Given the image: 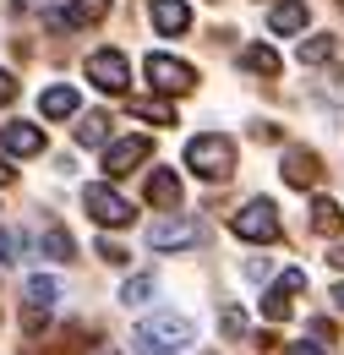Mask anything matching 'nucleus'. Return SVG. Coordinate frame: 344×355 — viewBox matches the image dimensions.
I'll return each mask as SVG.
<instances>
[{
  "instance_id": "f257e3e1",
  "label": "nucleus",
  "mask_w": 344,
  "mask_h": 355,
  "mask_svg": "<svg viewBox=\"0 0 344 355\" xmlns=\"http://www.w3.org/2000/svg\"><path fill=\"white\" fill-rule=\"evenodd\" d=\"M186 170H197L203 180H230L235 175V142L218 132H203L186 142Z\"/></svg>"
},
{
  "instance_id": "f03ea898",
  "label": "nucleus",
  "mask_w": 344,
  "mask_h": 355,
  "mask_svg": "<svg viewBox=\"0 0 344 355\" xmlns=\"http://www.w3.org/2000/svg\"><path fill=\"white\" fill-rule=\"evenodd\" d=\"M230 230L241 235V241H279V208L268 202V197H257V202H246L241 214H230Z\"/></svg>"
},
{
  "instance_id": "7ed1b4c3",
  "label": "nucleus",
  "mask_w": 344,
  "mask_h": 355,
  "mask_svg": "<svg viewBox=\"0 0 344 355\" xmlns=\"http://www.w3.org/2000/svg\"><path fill=\"white\" fill-rule=\"evenodd\" d=\"M87 83L104 93H126L131 88V66L121 49H98V55H87Z\"/></svg>"
},
{
  "instance_id": "20e7f679",
  "label": "nucleus",
  "mask_w": 344,
  "mask_h": 355,
  "mask_svg": "<svg viewBox=\"0 0 344 355\" xmlns=\"http://www.w3.org/2000/svg\"><path fill=\"white\" fill-rule=\"evenodd\" d=\"M142 71H148L153 88H164V93H191L197 88V71H191L186 60H175V55H148Z\"/></svg>"
},
{
  "instance_id": "39448f33",
  "label": "nucleus",
  "mask_w": 344,
  "mask_h": 355,
  "mask_svg": "<svg viewBox=\"0 0 344 355\" xmlns=\"http://www.w3.org/2000/svg\"><path fill=\"white\" fill-rule=\"evenodd\" d=\"M83 208H87L98 224H104V230H121V224H131V202L121 197V191H110V186H87V191H83Z\"/></svg>"
},
{
  "instance_id": "423d86ee",
  "label": "nucleus",
  "mask_w": 344,
  "mask_h": 355,
  "mask_svg": "<svg viewBox=\"0 0 344 355\" xmlns=\"http://www.w3.org/2000/svg\"><path fill=\"white\" fill-rule=\"evenodd\" d=\"M148 153H153L148 137H121V142H110V148H104V175H131V164H142Z\"/></svg>"
},
{
  "instance_id": "0eeeda50",
  "label": "nucleus",
  "mask_w": 344,
  "mask_h": 355,
  "mask_svg": "<svg viewBox=\"0 0 344 355\" xmlns=\"http://www.w3.org/2000/svg\"><path fill=\"white\" fill-rule=\"evenodd\" d=\"M142 334H153L159 345H175V350H191V339H197V328H191L186 317H175V311L148 317V322H142Z\"/></svg>"
},
{
  "instance_id": "6e6552de",
  "label": "nucleus",
  "mask_w": 344,
  "mask_h": 355,
  "mask_svg": "<svg viewBox=\"0 0 344 355\" xmlns=\"http://www.w3.org/2000/svg\"><path fill=\"white\" fill-rule=\"evenodd\" d=\"M301 290H306V273L290 268V273L262 295V317H268V322H284V317H290V295H301Z\"/></svg>"
},
{
  "instance_id": "1a4fd4ad",
  "label": "nucleus",
  "mask_w": 344,
  "mask_h": 355,
  "mask_svg": "<svg viewBox=\"0 0 344 355\" xmlns=\"http://www.w3.org/2000/svg\"><path fill=\"white\" fill-rule=\"evenodd\" d=\"M191 241H197V224L180 219V214H175V219H159L148 230V246H153V252H180V246H191Z\"/></svg>"
},
{
  "instance_id": "9d476101",
  "label": "nucleus",
  "mask_w": 344,
  "mask_h": 355,
  "mask_svg": "<svg viewBox=\"0 0 344 355\" xmlns=\"http://www.w3.org/2000/svg\"><path fill=\"white\" fill-rule=\"evenodd\" d=\"M110 17V0H77L71 11H49L44 22L49 28H87V22H104Z\"/></svg>"
},
{
  "instance_id": "9b49d317",
  "label": "nucleus",
  "mask_w": 344,
  "mask_h": 355,
  "mask_svg": "<svg viewBox=\"0 0 344 355\" xmlns=\"http://www.w3.org/2000/svg\"><path fill=\"white\" fill-rule=\"evenodd\" d=\"M317 175H322V159H317V153H306V148H290V153H284V180H290L295 191L317 186Z\"/></svg>"
},
{
  "instance_id": "f8f14e48",
  "label": "nucleus",
  "mask_w": 344,
  "mask_h": 355,
  "mask_svg": "<svg viewBox=\"0 0 344 355\" xmlns=\"http://www.w3.org/2000/svg\"><path fill=\"white\" fill-rule=\"evenodd\" d=\"M0 148L17 153V159H28V153H39V148H44V132H39V126H28V121H11V126H0Z\"/></svg>"
},
{
  "instance_id": "ddd939ff",
  "label": "nucleus",
  "mask_w": 344,
  "mask_h": 355,
  "mask_svg": "<svg viewBox=\"0 0 344 355\" xmlns=\"http://www.w3.org/2000/svg\"><path fill=\"white\" fill-rule=\"evenodd\" d=\"M153 28L175 39V33H186L191 28V11H186V0H153Z\"/></svg>"
},
{
  "instance_id": "4468645a",
  "label": "nucleus",
  "mask_w": 344,
  "mask_h": 355,
  "mask_svg": "<svg viewBox=\"0 0 344 355\" xmlns=\"http://www.w3.org/2000/svg\"><path fill=\"white\" fill-rule=\"evenodd\" d=\"M77 104H83V93L60 83V88H49L39 98V115H44V121H66V115H77Z\"/></svg>"
},
{
  "instance_id": "2eb2a0df",
  "label": "nucleus",
  "mask_w": 344,
  "mask_h": 355,
  "mask_svg": "<svg viewBox=\"0 0 344 355\" xmlns=\"http://www.w3.org/2000/svg\"><path fill=\"white\" fill-rule=\"evenodd\" d=\"M148 202L153 208H180V175L175 170H153L148 175Z\"/></svg>"
},
{
  "instance_id": "dca6fc26",
  "label": "nucleus",
  "mask_w": 344,
  "mask_h": 355,
  "mask_svg": "<svg viewBox=\"0 0 344 355\" xmlns=\"http://www.w3.org/2000/svg\"><path fill=\"white\" fill-rule=\"evenodd\" d=\"M268 28H273V33H301L306 28V0H279V6L268 11Z\"/></svg>"
},
{
  "instance_id": "f3484780",
  "label": "nucleus",
  "mask_w": 344,
  "mask_h": 355,
  "mask_svg": "<svg viewBox=\"0 0 344 355\" xmlns=\"http://www.w3.org/2000/svg\"><path fill=\"white\" fill-rule=\"evenodd\" d=\"M39 246H44V252H49V257H55V263H71V257H77V246H71V235H66L60 224H44Z\"/></svg>"
},
{
  "instance_id": "a211bd4d",
  "label": "nucleus",
  "mask_w": 344,
  "mask_h": 355,
  "mask_svg": "<svg viewBox=\"0 0 344 355\" xmlns=\"http://www.w3.org/2000/svg\"><path fill=\"white\" fill-rule=\"evenodd\" d=\"M131 115L148 121V126H175V104H164V98H137Z\"/></svg>"
},
{
  "instance_id": "6ab92c4d",
  "label": "nucleus",
  "mask_w": 344,
  "mask_h": 355,
  "mask_svg": "<svg viewBox=\"0 0 344 355\" xmlns=\"http://www.w3.org/2000/svg\"><path fill=\"white\" fill-rule=\"evenodd\" d=\"M339 224H344L339 202H328V197H317V202H311V230H317V235H339Z\"/></svg>"
},
{
  "instance_id": "aec40b11",
  "label": "nucleus",
  "mask_w": 344,
  "mask_h": 355,
  "mask_svg": "<svg viewBox=\"0 0 344 355\" xmlns=\"http://www.w3.org/2000/svg\"><path fill=\"white\" fill-rule=\"evenodd\" d=\"M334 49H339V39H328V33H317V39H301V66H322V60H334Z\"/></svg>"
},
{
  "instance_id": "412c9836",
  "label": "nucleus",
  "mask_w": 344,
  "mask_h": 355,
  "mask_svg": "<svg viewBox=\"0 0 344 355\" xmlns=\"http://www.w3.org/2000/svg\"><path fill=\"white\" fill-rule=\"evenodd\" d=\"M241 66H246V71H257V77H279V55H273L268 44H252L246 55H241Z\"/></svg>"
},
{
  "instance_id": "4be33fe9",
  "label": "nucleus",
  "mask_w": 344,
  "mask_h": 355,
  "mask_svg": "<svg viewBox=\"0 0 344 355\" xmlns=\"http://www.w3.org/2000/svg\"><path fill=\"white\" fill-rule=\"evenodd\" d=\"M153 290H159V279H153V273H137V279H126V284H121V301H126V306H142Z\"/></svg>"
},
{
  "instance_id": "5701e85b",
  "label": "nucleus",
  "mask_w": 344,
  "mask_h": 355,
  "mask_svg": "<svg viewBox=\"0 0 344 355\" xmlns=\"http://www.w3.org/2000/svg\"><path fill=\"white\" fill-rule=\"evenodd\" d=\"M104 137H110V121H104V115H87L83 126H77V142H83V148H104Z\"/></svg>"
},
{
  "instance_id": "b1692460",
  "label": "nucleus",
  "mask_w": 344,
  "mask_h": 355,
  "mask_svg": "<svg viewBox=\"0 0 344 355\" xmlns=\"http://www.w3.org/2000/svg\"><path fill=\"white\" fill-rule=\"evenodd\" d=\"M55 295H60V284H55L49 273H33V279H28V301H33V306H49Z\"/></svg>"
},
{
  "instance_id": "393cba45",
  "label": "nucleus",
  "mask_w": 344,
  "mask_h": 355,
  "mask_svg": "<svg viewBox=\"0 0 344 355\" xmlns=\"http://www.w3.org/2000/svg\"><path fill=\"white\" fill-rule=\"evenodd\" d=\"M218 328H224V339H241V334H246V311L224 306V311H218Z\"/></svg>"
},
{
  "instance_id": "a878e982",
  "label": "nucleus",
  "mask_w": 344,
  "mask_h": 355,
  "mask_svg": "<svg viewBox=\"0 0 344 355\" xmlns=\"http://www.w3.org/2000/svg\"><path fill=\"white\" fill-rule=\"evenodd\" d=\"M137 355H180V350H164L153 334H137Z\"/></svg>"
},
{
  "instance_id": "bb28decb",
  "label": "nucleus",
  "mask_w": 344,
  "mask_h": 355,
  "mask_svg": "<svg viewBox=\"0 0 344 355\" xmlns=\"http://www.w3.org/2000/svg\"><path fill=\"white\" fill-rule=\"evenodd\" d=\"M11 98H17V77H11V71H0V104H11Z\"/></svg>"
},
{
  "instance_id": "cd10ccee",
  "label": "nucleus",
  "mask_w": 344,
  "mask_h": 355,
  "mask_svg": "<svg viewBox=\"0 0 344 355\" xmlns=\"http://www.w3.org/2000/svg\"><path fill=\"white\" fill-rule=\"evenodd\" d=\"M98 257H104V263H126V252H121L115 241H104V246H98Z\"/></svg>"
},
{
  "instance_id": "c85d7f7f",
  "label": "nucleus",
  "mask_w": 344,
  "mask_h": 355,
  "mask_svg": "<svg viewBox=\"0 0 344 355\" xmlns=\"http://www.w3.org/2000/svg\"><path fill=\"white\" fill-rule=\"evenodd\" d=\"M11 252H17V235H11V230H0V263H11Z\"/></svg>"
},
{
  "instance_id": "c756f323",
  "label": "nucleus",
  "mask_w": 344,
  "mask_h": 355,
  "mask_svg": "<svg viewBox=\"0 0 344 355\" xmlns=\"http://www.w3.org/2000/svg\"><path fill=\"white\" fill-rule=\"evenodd\" d=\"M290 355H328L322 345H290Z\"/></svg>"
},
{
  "instance_id": "7c9ffc66",
  "label": "nucleus",
  "mask_w": 344,
  "mask_h": 355,
  "mask_svg": "<svg viewBox=\"0 0 344 355\" xmlns=\"http://www.w3.org/2000/svg\"><path fill=\"white\" fill-rule=\"evenodd\" d=\"M11 6H17V11H33V6H39V0H11Z\"/></svg>"
},
{
  "instance_id": "2f4dec72",
  "label": "nucleus",
  "mask_w": 344,
  "mask_h": 355,
  "mask_svg": "<svg viewBox=\"0 0 344 355\" xmlns=\"http://www.w3.org/2000/svg\"><path fill=\"white\" fill-rule=\"evenodd\" d=\"M334 301H339V311H344V284H339V290H334Z\"/></svg>"
},
{
  "instance_id": "473e14b6",
  "label": "nucleus",
  "mask_w": 344,
  "mask_h": 355,
  "mask_svg": "<svg viewBox=\"0 0 344 355\" xmlns=\"http://www.w3.org/2000/svg\"><path fill=\"white\" fill-rule=\"evenodd\" d=\"M334 263H339V268H344V246H339V252H334Z\"/></svg>"
},
{
  "instance_id": "72a5a7b5",
  "label": "nucleus",
  "mask_w": 344,
  "mask_h": 355,
  "mask_svg": "<svg viewBox=\"0 0 344 355\" xmlns=\"http://www.w3.org/2000/svg\"><path fill=\"white\" fill-rule=\"evenodd\" d=\"M0 180H11V170H6V164H0Z\"/></svg>"
},
{
  "instance_id": "f704fd0d",
  "label": "nucleus",
  "mask_w": 344,
  "mask_h": 355,
  "mask_svg": "<svg viewBox=\"0 0 344 355\" xmlns=\"http://www.w3.org/2000/svg\"><path fill=\"white\" fill-rule=\"evenodd\" d=\"M339 6H344V0H339Z\"/></svg>"
}]
</instances>
